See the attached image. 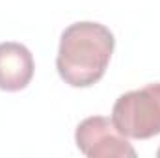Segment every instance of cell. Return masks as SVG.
Listing matches in <instances>:
<instances>
[{
  "instance_id": "7a4b0ae2",
  "label": "cell",
  "mask_w": 160,
  "mask_h": 158,
  "mask_svg": "<svg viewBox=\"0 0 160 158\" xmlns=\"http://www.w3.org/2000/svg\"><path fill=\"white\" fill-rule=\"evenodd\" d=\"M112 123L123 136L149 140L160 134V82L123 93L112 108Z\"/></svg>"
},
{
  "instance_id": "5b68a950",
  "label": "cell",
  "mask_w": 160,
  "mask_h": 158,
  "mask_svg": "<svg viewBox=\"0 0 160 158\" xmlns=\"http://www.w3.org/2000/svg\"><path fill=\"white\" fill-rule=\"evenodd\" d=\"M157 156H158V158H160V149H158V151H157Z\"/></svg>"
},
{
  "instance_id": "6da1fadb",
  "label": "cell",
  "mask_w": 160,
  "mask_h": 158,
  "mask_svg": "<svg viewBox=\"0 0 160 158\" xmlns=\"http://www.w3.org/2000/svg\"><path fill=\"white\" fill-rule=\"evenodd\" d=\"M114 47V34L104 24L93 21L75 22L60 37L56 69L65 84L89 87L104 77Z\"/></svg>"
},
{
  "instance_id": "3957f363",
  "label": "cell",
  "mask_w": 160,
  "mask_h": 158,
  "mask_svg": "<svg viewBox=\"0 0 160 158\" xmlns=\"http://www.w3.org/2000/svg\"><path fill=\"white\" fill-rule=\"evenodd\" d=\"M75 141L88 158H136L134 147L128 143L112 119L102 116L86 117L75 132Z\"/></svg>"
},
{
  "instance_id": "277c9868",
  "label": "cell",
  "mask_w": 160,
  "mask_h": 158,
  "mask_svg": "<svg viewBox=\"0 0 160 158\" xmlns=\"http://www.w3.org/2000/svg\"><path fill=\"white\" fill-rule=\"evenodd\" d=\"M34 77L32 52L15 41L0 43V89L21 91Z\"/></svg>"
}]
</instances>
